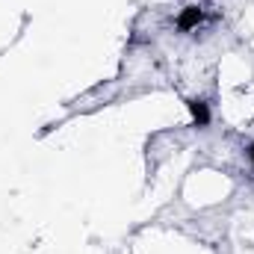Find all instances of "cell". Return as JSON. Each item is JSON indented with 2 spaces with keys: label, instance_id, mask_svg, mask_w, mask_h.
I'll list each match as a JSON object with an SVG mask.
<instances>
[{
  "label": "cell",
  "instance_id": "6da1fadb",
  "mask_svg": "<svg viewBox=\"0 0 254 254\" xmlns=\"http://www.w3.org/2000/svg\"><path fill=\"white\" fill-rule=\"evenodd\" d=\"M198 21H201V9H198V6H190V9L178 18V27H181V30H190V27H195Z\"/></svg>",
  "mask_w": 254,
  "mask_h": 254
},
{
  "label": "cell",
  "instance_id": "7a4b0ae2",
  "mask_svg": "<svg viewBox=\"0 0 254 254\" xmlns=\"http://www.w3.org/2000/svg\"><path fill=\"white\" fill-rule=\"evenodd\" d=\"M190 110H192V119H195V122H198L201 127H204L207 122H210V113H207V107H204L201 101H192V104H190Z\"/></svg>",
  "mask_w": 254,
  "mask_h": 254
},
{
  "label": "cell",
  "instance_id": "3957f363",
  "mask_svg": "<svg viewBox=\"0 0 254 254\" xmlns=\"http://www.w3.org/2000/svg\"><path fill=\"white\" fill-rule=\"evenodd\" d=\"M252 157H254V148H252Z\"/></svg>",
  "mask_w": 254,
  "mask_h": 254
}]
</instances>
